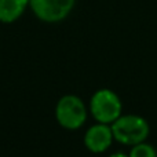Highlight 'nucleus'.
Returning <instances> with one entry per match:
<instances>
[{
    "label": "nucleus",
    "instance_id": "nucleus-4",
    "mask_svg": "<svg viewBox=\"0 0 157 157\" xmlns=\"http://www.w3.org/2000/svg\"><path fill=\"white\" fill-rule=\"evenodd\" d=\"M76 0H29V8L37 19L47 24H57L68 18Z\"/></svg>",
    "mask_w": 157,
    "mask_h": 157
},
{
    "label": "nucleus",
    "instance_id": "nucleus-5",
    "mask_svg": "<svg viewBox=\"0 0 157 157\" xmlns=\"http://www.w3.org/2000/svg\"><path fill=\"white\" fill-rule=\"evenodd\" d=\"M114 138L110 124L97 123L87 130L84 135V145L91 153H103L112 146Z\"/></svg>",
    "mask_w": 157,
    "mask_h": 157
},
{
    "label": "nucleus",
    "instance_id": "nucleus-8",
    "mask_svg": "<svg viewBox=\"0 0 157 157\" xmlns=\"http://www.w3.org/2000/svg\"><path fill=\"white\" fill-rule=\"evenodd\" d=\"M109 157H128V155H125V153H120V152H117V153H113V155H110Z\"/></svg>",
    "mask_w": 157,
    "mask_h": 157
},
{
    "label": "nucleus",
    "instance_id": "nucleus-3",
    "mask_svg": "<svg viewBox=\"0 0 157 157\" xmlns=\"http://www.w3.org/2000/svg\"><path fill=\"white\" fill-rule=\"evenodd\" d=\"M55 117L65 130H78L87 120V108L77 95H63L55 106Z\"/></svg>",
    "mask_w": 157,
    "mask_h": 157
},
{
    "label": "nucleus",
    "instance_id": "nucleus-6",
    "mask_svg": "<svg viewBox=\"0 0 157 157\" xmlns=\"http://www.w3.org/2000/svg\"><path fill=\"white\" fill-rule=\"evenodd\" d=\"M28 7L29 0H0V22L13 24L18 21Z\"/></svg>",
    "mask_w": 157,
    "mask_h": 157
},
{
    "label": "nucleus",
    "instance_id": "nucleus-2",
    "mask_svg": "<svg viewBox=\"0 0 157 157\" xmlns=\"http://www.w3.org/2000/svg\"><path fill=\"white\" fill-rule=\"evenodd\" d=\"M90 112L98 123L112 124L121 116V99L112 90L101 88L92 94L90 101Z\"/></svg>",
    "mask_w": 157,
    "mask_h": 157
},
{
    "label": "nucleus",
    "instance_id": "nucleus-1",
    "mask_svg": "<svg viewBox=\"0 0 157 157\" xmlns=\"http://www.w3.org/2000/svg\"><path fill=\"white\" fill-rule=\"evenodd\" d=\"M110 127L114 141L127 146L146 141L150 134L149 123L138 114H121Z\"/></svg>",
    "mask_w": 157,
    "mask_h": 157
},
{
    "label": "nucleus",
    "instance_id": "nucleus-7",
    "mask_svg": "<svg viewBox=\"0 0 157 157\" xmlns=\"http://www.w3.org/2000/svg\"><path fill=\"white\" fill-rule=\"evenodd\" d=\"M128 157H157V150L155 149L153 145L144 141L141 144H136L134 146H131Z\"/></svg>",
    "mask_w": 157,
    "mask_h": 157
}]
</instances>
